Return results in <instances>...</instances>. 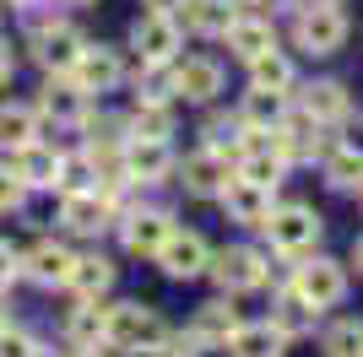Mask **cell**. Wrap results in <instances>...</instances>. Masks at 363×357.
Returning <instances> with one entry per match:
<instances>
[{"label":"cell","instance_id":"46","mask_svg":"<svg viewBox=\"0 0 363 357\" xmlns=\"http://www.w3.org/2000/svg\"><path fill=\"white\" fill-rule=\"evenodd\" d=\"M82 357H108V352H98V346H82Z\"/></svg>","mask_w":363,"mask_h":357},{"label":"cell","instance_id":"28","mask_svg":"<svg viewBox=\"0 0 363 357\" xmlns=\"http://www.w3.org/2000/svg\"><path fill=\"white\" fill-rule=\"evenodd\" d=\"M282 114H288V92H272V87H250L239 103V125H250V130H277Z\"/></svg>","mask_w":363,"mask_h":357},{"label":"cell","instance_id":"26","mask_svg":"<svg viewBox=\"0 0 363 357\" xmlns=\"http://www.w3.org/2000/svg\"><path fill=\"white\" fill-rule=\"evenodd\" d=\"M315 319H320V309L315 303H309V298H298L293 293V287H282V293L272 298V325L282 330V336H309V330H315Z\"/></svg>","mask_w":363,"mask_h":357},{"label":"cell","instance_id":"31","mask_svg":"<svg viewBox=\"0 0 363 357\" xmlns=\"http://www.w3.org/2000/svg\"><path fill=\"white\" fill-rule=\"evenodd\" d=\"M233 174L250 178V184H260V190H277L282 184V174H288V157L282 152H239V163H233Z\"/></svg>","mask_w":363,"mask_h":357},{"label":"cell","instance_id":"33","mask_svg":"<svg viewBox=\"0 0 363 357\" xmlns=\"http://www.w3.org/2000/svg\"><path fill=\"white\" fill-rule=\"evenodd\" d=\"M125 135H152V141H168L174 135V103H141L130 108V119H125Z\"/></svg>","mask_w":363,"mask_h":357},{"label":"cell","instance_id":"18","mask_svg":"<svg viewBox=\"0 0 363 357\" xmlns=\"http://www.w3.org/2000/svg\"><path fill=\"white\" fill-rule=\"evenodd\" d=\"M168 233H174V217H168V211H130L120 222V238H125V249L136 254V260H157V249H163Z\"/></svg>","mask_w":363,"mask_h":357},{"label":"cell","instance_id":"19","mask_svg":"<svg viewBox=\"0 0 363 357\" xmlns=\"http://www.w3.org/2000/svg\"><path fill=\"white\" fill-rule=\"evenodd\" d=\"M244 6H233V0H179V28L184 33H201V38H223L228 22L239 16Z\"/></svg>","mask_w":363,"mask_h":357},{"label":"cell","instance_id":"4","mask_svg":"<svg viewBox=\"0 0 363 357\" xmlns=\"http://www.w3.org/2000/svg\"><path fill=\"white\" fill-rule=\"evenodd\" d=\"M288 287H293L298 298H309V303L325 314V309H336V303L347 298V266H342V260H331V254H315V249H309V260H298V266H293V282H288Z\"/></svg>","mask_w":363,"mask_h":357},{"label":"cell","instance_id":"43","mask_svg":"<svg viewBox=\"0 0 363 357\" xmlns=\"http://www.w3.org/2000/svg\"><path fill=\"white\" fill-rule=\"evenodd\" d=\"M352 266H358V276H363V238L352 244Z\"/></svg>","mask_w":363,"mask_h":357},{"label":"cell","instance_id":"11","mask_svg":"<svg viewBox=\"0 0 363 357\" xmlns=\"http://www.w3.org/2000/svg\"><path fill=\"white\" fill-rule=\"evenodd\" d=\"M60 222L71 227V233H104V227L114 222V195H104L98 184L60 195Z\"/></svg>","mask_w":363,"mask_h":357},{"label":"cell","instance_id":"48","mask_svg":"<svg viewBox=\"0 0 363 357\" xmlns=\"http://www.w3.org/2000/svg\"><path fill=\"white\" fill-rule=\"evenodd\" d=\"M233 6H244V11H250V6H266V0H233Z\"/></svg>","mask_w":363,"mask_h":357},{"label":"cell","instance_id":"20","mask_svg":"<svg viewBox=\"0 0 363 357\" xmlns=\"http://www.w3.org/2000/svg\"><path fill=\"white\" fill-rule=\"evenodd\" d=\"M71 260L76 254L65 249V244H55V238H44V244H33L28 254H22V276L38 287H65V276H71Z\"/></svg>","mask_w":363,"mask_h":357},{"label":"cell","instance_id":"39","mask_svg":"<svg viewBox=\"0 0 363 357\" xmlns=\"http://www.w3.org/2000/svg\"><path fill=\"white\" fill-rule=\"evenodd\" d=\"M22 195H28V184L16 178V168H6V163H0V211L22 206Z\"/></svg>","mask_w":363,"mask_h":357},{"label":"cell","instance_id":"30","mask_svg":"<svg viewBox=\"0 0 363 357\" xmlns=\"http://www.w3.org/2000/svg\"><path fill=\"white\" fill-rule=\"evenodd\" d=\"M76 346H108V309L104 298H82V309L71 314V325H65Z\"/></svg>","mask_w":363,"mask_h":357},{"label":"cell","instance_id":"34","mask_svg":"<svg viewBox=\"0 0 363 357\" xmlns=\"http://www.w3.org/2000/svg\"><path fill=\"white\" fill-rule=\"evenodd\" d=\"M136 98L141 103H174V98H179V92H174V60H168V65H141Z\"/></svg>","mask_w":363,"mask_h":357},{"label":"cell","instance_id":"10","mask_svg":"<svg viewBox=\"0 0 363 357\" xmlns=\"http://www.w3.org/2000/svg\"><path fill=\"white\" fill-rule=\"evenodd\" d=\"M71 76H76V87L87 92V98L92 92H114L125 81V60H120V49H108V44H87L76 55Z\"/></svg>","mask_w":363,"mask_h":357},{"label":"cell","instance_id":"27","mask_svg":"<svg viewBox=\"0 0 363 357\" xmlns=\"http://www.w3.org/2000/svg\"><path fill=\"white\" fill-rule=\"evenodd\" d=\"M228 352H233V357H282V352H288V336H282L272 319L239 325L233 336H228Z\"/></svg>","mask_w":363,"mask_h":357},{"label":"cell","instance_id":"37","mask_svg":"<svg viewBox=\"0 0 363 357\" xmlns=\"http://www.w3.org/2000/svg\"><path fill=\"white\" fill-rule=\"evenodd\" d=\"M239 135H244L239 114H233V119H206V147H217V152H239Z\"/></svg>","mask_w":363,"mask_h":357},{"label":"cell","instance_id":"41","mask_svg":"<svg viewBox=\"0 0 363 357\" xmlns=\"http://www.w3.org/2000/svg\"><path fill=\"white\" fill-rule=\"evenodd\" d=\"M11 71H16V55L6 44H0V87H6V81H11Z\"/></svg>","mask_w":363,"mask_h":357},{"label":"cell","instance_id":"7","mask_svg":"<svg viewBox=\"0 0 363 357\" xmlns=\"http://www.w3.org/2000/svg\"><path fill=\"white\" fill-rule=\"evenodd\" d=\"M206 260H212V244L201 233H190V227H174V233L163 238V249H157V266H163L168 282H196V276H206Z\"/></svg>","mask_w":363,"mask_h":357},{"label":"cell","instance_id":"29","mask_svg":"<svg viewBox=\"0 0 363 357\" xmlns=\"http://www.w3.org/2000/svg\"><path fill=\"white\" fill-rule=\"evenodd\" d=\"M250 65V87H272V92H293V81H298V71H293V60L282 55V49H260L255 60H244Z\"/></svg>","mask_w":363,"mask_h":357},{"label":"cell","instance_id":"2","mask_svg":"<svg viewBox=\"0 0 363 357\" xmlns=\"http://www.w3.org/2000/svg\"><path fill=\"white\" fill-rule=\"evenodd\" d=\"M174 330L163 325V314L147 309V303H120V309H108V346H120V352H157Z\"/></svg>","mask_w":363,"mask_h":357},{"label":"cell","instance_id":"14","mask_svg":"<svg viewBox=\"0 0 363 357\" xmlns=\"http://www.w3.org/2000/svg\"><path fill=\"white\" fill-rule=\"evenodd\" d=\"M38 114L55 119V125H82V119H87V92L76 87L71 71L49 76L44 87H38Z\"/></svg>","mask_w":363,"mask_h":357},{"label":"cell","instance_id":"21","mask_svg":"<svg viewBox=\"0 0 363 357\" xmlns=\"http://www.w3.org/2000/svg\"><path fill=\"white\" fill-rule=\"evenodd\" d=\"M223 44H228V55H233V60H255L260 49L277 44V28L266 22V16H255V11H239L233 22H228Z\"/></svg>","mask_w":363,"mask_h":357},{"label":"cell","instance_id":"40","mask_svg":"<svg viewBox=\"0 0 363 357\" xmlns=\"http://www.w3.org/2000/svg\"><path fill=\"white\" fill-rule=\"evenodd\" d=\"M22 276V254H11V244H0V293Z\"/></svg>","mask_w":363,"mask_h":357},{"label":"cell","instance_id":"23","mask_svg":"<svg viewBox=\"0 0 363 357\" xmlns=\"http://www.w3.org/2000/svg\"><path fill=\"white\" fill-rule=\"evenodd\" d=\"M298 108H309V114L331 130V125H347V119H352V92L342 87V81H309Z\"/></svg>","mask_w":363,"mask_h":357},{"label":"cell","instance_id":"32","mask_svg":"<svg viewBox=\"0 0 363 357\" xmlns=\"http://www.w3.org/2000/svg\"><path fill=\"white\" fill-rule=\"evenodd\" d=\"M38 141V108L28 103H0V152H16Z\"/></svg>","mask_w":363,"mask_h":357},{"label":"cell","instance_id":"12","mask_svg":"<svg viewBox=\"0 0 363 357\" xmlns=\"http://www.w3.org/2000/svg\"><path fill=\"white\" fill-rule=\"evenodd\" d=\"M179 174H184V190H190V195L217 200V195H223V184L233 178V163H228V152L201 147V152H190V157L179 163Z\"/></svg>","mask_w":363,"mask_h":357},{"label":"cell","instance_id":"44","mask_svg":"<svg viewBox=\"0 0 363 357\" xmlns=\"http://www.w3.org/2000/svg\"><path fill=\"white\" fill-rule=\"evenodd\" d=\"M6 325H11V309H6V303H0V330H6Z\"/></svg>","mask_w":363,"mask_h":357},{"label":"cell","instance_id":"38","mask_svg":"<svg viewBox=\"0 0 363 357\" xmlns=\"http://www.w3.org/2000/svg\"><path fill=\"white\" fill-rule=\"evenodd\" d=\"M33 346H38V341H33L28 330H16V325L0 330V357H33Z\"/></svg>","mask_w":363,"mask_h":357},{"label":"cell","instance_id":"49","mask_svg":"<svg viewBox=\"0 0 363 357\" xmlns=\"http://www.w3.org/2000/svg\"><path fill=\"white\" fill-rule=\"evenodd\" d=\"M65 6H87V0H65Z\"/></svg>","mask_w":363,"mask_h":357},{"label":"cell","instance_id":"13","mask_svg":"<svg viewBox=\"0 0 363 357\" xmlns=\"http://www.w3.org/2000/svg\"><path fill=\"white\" fill-rule=\"evenodd\" d=\"M325 125H320L309 108H293L288 103V114H282V125H277V147H282V157L288 163H298V157H320L325 152Z\"/></svg>","mask_w":363,"mask_h":357},{"label":"cell","instance_id":"47","mask_svg":"<svg viewBox=\"0 0 363 357\" xmlns=\"http://www.w3.org/2000/svg\"><path fill=\"white\" fill-rule=\"evenodd\" d=\"M11 6H16V11H28V6H38V0H11Z\"/></svg>","mask_w":363,"mask_h":357},{"label":"cell","instance_id":"17","mask_svg":"<svg viewBox=\"0 0 363 357\" xmlns=\"http://www.w3.org/2000/svg\"><path fill=\"white\" fill-rule=\"evenodd\" d=\"M239 325H244V319H239V309H233V298L223 293V298H212V303H201L184 336H190V341H196L201 352H206V346H228V336H233Z\"/></svg>","mask_w":363,"mask_h":357},{"label":"cell","instance_id":"42","mask_svg":"<svg viewBox=\"0 0 363 357\" xmlns=\"http://www.w3.org/2000/svg\"><path fill=\"white\" fill-rule=\"evenodd\" d=\"M147 11H179V0H141Z\"/></svg>","mask_w":363,"mask_h":357},{"label":"cell","instance_id":"50","mask_svg":"<svg viewBox=\"0 0 363 357\" xmlns=\"http://www.w3.org/2000/svg\"><path fill=\"white\" fill-rule=\"evenodd\" d=\"M331 6H342V0H331Z\"/></svg>","mask_w":363,"mask_h":357},{"label":"cell","instance_id":"1","mask_svg":"<svg viewBox=\"0 0 363 357\" xmlns=\"http://www.w3.org/2000/svg\"><path fill=\"white\" fill-rule=\"evenodd\" d=\"M293 44L303 55H336L347 44V16L331 0H298L293 6Z\"/></svg>","mask_w":363,"mask_h":357},{"label":"cell","instance_id":"8","mask_svg":"<svg viewBox=\"0 0 363 357\" xmlns=\"http://www.w3.org/2000/svg\"><path fill=\"white\" fill-rule=\"evenodd\" d=\"M125 178L130 184H163L174 168H179V157H174V147L168 141H152V135H125Z\"/></svg>","mask_w":363,"mask_h":357},{"label":"cell","instance_id":"9","mask_svg":"<svg viewBox=\"0 0 363 357\" xmlns=\"http://www.w3.org/2000/svg\"><path fill=\"white\" fill-rule=\"evenodd\" d=\"M82 49H87V38H82L71 22H60V16H55V22H44V28H33V60H38L49 76L71 71Z\"/></svg>","mask_w":363,"mask_h":357},{"label":"cell","instance_id":"24","mask_svg":"<svg viewBox=\"0 0 363 357\" xmlns=\"http://www.w3.org/2000/svg\"><path fill=\"white\" fill-rule=\"evenodd\" d=\"M320 174L331 190H363V147L342 141V147H325L320 152Z\"/></svg>","mask_w":363,"mask_h":357},{"label":"cell","instance_id":"15","mask_svg":"<svg viewBox=\"0 0 363 357\" xmlns=\"http://www.w3.org/2000/svg\"><path fill=\"white\" fill-rule=\"evenodd\" d=\"M174 92L184 103H212L223 92V65L212 55H190V60H174Z\"/></svg>","mask_w":363,"mask_h":357},{"label":"cell","instance_id":"36","mask_svg":"<svg viewBox=\"0 0 363 357\" xmlns=\"http://www.w3.org/2000/svg\"><path fill=\"white\" fill-rule=\"evenodd\" d=\"M98 184V174H92V157L82 152V157H60V178H55V190L71 195V190H92Z\"/></svg>","mask_w":363,"mask_h":357},{"label":"cell","instance_id":"35","mask_svg":"<svg viewBox=\"0 0 363 357\" xmlns=\"http://www.w3.org/2000/svg\"><path fill=\"white\" fill-rule=\"evenodd\" d=\"M320 352L325 357H363V319H342L320 336Z\"/></svg>","mask_w":363,"mask_h":357},{"label":"cell","instance_id":"22","mask_svg":"<svg viewBox=\"0 0 363 357\" xmlns=\"http://www.w3.org/2000/svg\"><path fill=\"white\" fill-rule=\"evenodd\" d=\"M16 178L28 184V190H55V178H60V152L44 147V141H28V147H16Z\"/></svg>","mask_w":363,"mask_h":357},{"label":"cell","instance_id":"3","mask_svg":"<svg viewBox=\"0 0 363 357\" xmlns=\"http://www.w3.org/2000/svg\"><path fill=\"white\" fill-rule=\"evenodd\" d=\"M206 276L217 282V293L239 298V293H260V287L272 282V254L260 249H217L212 260H206Z\"/></svg>","mask_w":363,"mask_h":357},{"label":"cell","instance_id":"25","mask_svg":"<svg viewBox=\"0 0 363 357\" xmlns=\"http://www.w3.org/2000/svg\"><path fill=\"white\" fill-rule=\"evenodd\" d=\"M65 287H71L76 298H104L108 287H114V260H108V254H76Z\"/></svg>","mask_w":363,"mask_h":357},{"label":"cell","instance_id":"6","mask_svg":"<svg viewBox=\"0 0 363 357\" xmlns=\"http://www.w3.org/2000/svg\"><path fill=\"white\" fill-rule=\"evenodd\" d=\"M179 16L174 11H141L136 28H130V49L141 55V65H168V60H179Z\"/></svg>","mask_w":363,"mask_h":357},{"label":"cell","instance_id":"16","mask_svg":"<svg viewBox=\"0 0 363 357\" xmlns=\"http://www.w3.org/2000/svg\"><path fill=\"white\" fill-rule=\"evenodd\" d=\"M223 211H228V222H239V227H266V217H272V190H260V184H250V178H228L223 184Z\"/></svg>","mask_w":363,"mask_h":357},{"label":"cell","instance_id":"45","mask_svg":"<svg viewBox=\"0 0 363 357\" xmlns=\"http://www.w3.org/2000/svg\"><path fill=\"white\" fill-rule=\"evenodd\" d=\"M33 357H60V352H49V346H33Z\"/></svg>","mask_w":363,"mask_h":357},{"label":"cell","instance_id":"5","mask_svg":"<svg viewBox=\"0 0 363 357\" xmlns=\"http://www.w3.org/2000/svg\"><path fill=\"white\" fill-rule=\"evenodd\" d=\"M320 211L315 206H272V217H266V238H272L277 254H309L320 244Z\"/></svg>","mask_w":363,"mask_h":357}]
</instances>
